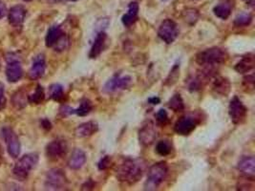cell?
<instances>
[{"mask_svg": "<svg viewBox=\"0 0 255 191\" xmlns=\"http://www.w3.org/2000/svg\"><path fill=\"white\" fill-rule=\"evenodd\" d=\"M27 15V10L23 5H16L9 11L8 19L11 25L17 27L23 24Z\"/></svg>", "mask_w": 255, "mask_h": 191, "instance_id": "2e32d148", "label": "cell"}, {"mask_svg": "<svg viewBox=\"0 0 255 191\" xmlns=\"http://www.w3.org/2000/svg\"><path fill=\"white\" fill-rule=\"evenodd\" d=\"M253 22V16L251 14L242 13L234 19V25L236 27H247Z\"/></svg>", "mask_w": 255, "mask_h": 191, "instance_id": "f546056e", "label": "cell"}, {"mask_svg": "<svg viewBox=\"0 0 255 191\" xmlns=\"http://www.w3.org/2000/svg\"><path fill=\"white\" fill-rule=\"evenodd\" d=\"M12 103L15 107L23 108L26 105V98H25L24 92H22V91L16 92L12 98Z\"/></svg>", "mask_w": 255, "mask_h": 191, "instance_id": "1f68e13d", "label": "cell"}, {"mask_svg": "<svg viewBox=\"0 0 255 191\" xmlns=\"http://www.w3.org/2000/svg\"><path fill=\"white\" fill-rule=\"evenodd\" d=\"M199 18V12L194 8H188L184 12V19L190 25H194Z\"/></svg>", "mask_w": 255, "mask_h": 191, "instance_id": "4dcf8cb0", "label": "cell"}, {"mask_svg": "<svg viewBox=\"0 0 255 191\" xmlns=\"http://www.w3.org/2000/svg\"><path fill=\"white\" fill-rule=\"evenodd\" d=\"M46 70V60L43 55H36L33 60L32 67L29 72L30 79L33 81L39 80L45 73Z\"/></svg>", "mask_w": 255, "mask_h": 191, "instance_id": "9a60e30c", "label": "cell"}, {"mask_svg": "<svg viewBox=\"0 0 255 191\" xmlns=\"http://www.w3.org/2000/svg\"><path fill=\"white\" fill-rule=\"evenodd\" d=\"M98 131L99 124L94 121H90L80 124L75 130V135L78 138H88L96 134Z\"/></svg>", "mask_w": 255, "mask_h": 191, "instance_id": "ac0fdd59", "label": "cell"}, {"mask_svg": "<svg viewBox=\"0 0 255 191\" xmlns=\"http://www.w3.org/2000/svg\"><path fill=\"white\" fill-rule=\"evenodd\" d=\"M244 83L247 84V86L250 87L252 89H254L255 87V76L254 75H251V76H248L244 79Z\"/></svg>", "mask_w": 255, "mask_h": 191, "instance_id": "74e56055", "label": "cell"}, {"mask_svg": "<svg viewBox=\"0 0 255 191\" xmlns=\"http://www.w3.org/2000/svg\"><path fill=\"white\" fill-rule=\"evenodd\" d=\"M228 58L227 53L219 47H212L198 53L196 62L203 67L213 68L217 65L225 63Z\"/></svg>", "mask_w": 255, "mask_h": 191, "instance_id": "7a4b0ae2", "label": "cell"}, {"mask_svg": "<svg viewBox=\"0 0 255 191\" xmlns=\"http://www.w3.org/2000/svg\"><path fill=\"white\" fill-rule=\"evenodd\" d=\"M67 149V142L64 139H55L47 144L45 152L49 159L58 160L66 155Z\"/></svg>", "mask_w": 255, "mask_h": 191, "instance_id": "8fae6325", "label": "cell"}, {"mask_svg": "<svg viewBox=\"0 0 255 191\" xmlns=\"http://www.w3.org/2000/svg\"><path fill=\"white\" fill-rule=\"evenodd\" d=\"M41 126L45 129V130H50L52 128V123L48 119H43L41 120Z\"/></svg>", "mask_w": 255, "mask_h": 191, "instance_id": "60d3db41", "label": "cell"}, {"mask_svg": "<svg viewBox=\"0 0 255 191\" xmlns=\"http://www.w3.org/2000/svg\"><path fill=\"white\" fill-rule=\"evenodd\" d=\"M73 1H76V0H73Z\"/></svg>", "mask_w": 255, "mask_h": 191, "instance_id": "f6af8a7d", "label": "cell"}, {"mask_svg": "<svg viewBox=\"0 0 255 191\" xmlns=\"http://www.w3.org/2000/svg\"><path fill=\"white\" fill-rule=\"evenodd\" d=\"M198 123L199 122L197 121L196 118L191 116H185L176 122L174 125V131L178 135L187 136L195 130Z\"/></svg>", "mask_w": 255, "mask_h": 191, "instance_id": "7c38bea8", "label": "cell"}, {"mask_svg": "<svg viewBox=\"0 0 255 191\" xmlns=\"http://www.w3.org/2000/svg\"><path fill=\"white\" fill-rule=\"evenodd\" d=\"M145 164L142 159H125L117 168V179L121 183L134 185L144 172Z\"/></svg>", "mask_w": 255, "mask_h": 191, "instance_id": "6da1fadb", "label": "cell"}, {"mask_svg": "<svg viewBox=\"0 0 255 191\" xmlns=\"http://www.w3.org/2000/svg\"><path fill=\"white\" fill-rule=\"evenodd\" d=\"M44 100H45V92L43 87L39 84L35 88L34 93L28 96L27 98V101L33 105H40L43 103Z\"/></svg>", "mask_w": 255, "mask_h": 191, "instance_id": "484cf974", "label": "cell"}, {"mask_svg": "<svg viewBox=\"0 0 255 191\" xmlns=\"http://www.w3.org/2000/svg\"><path fill=\"white\" fill-rule=\"evenodd\" d=\"M111 163H112L111 157L108 156V155L102 157V159L100 160V162L98 163V168H99V170H101V171L106 170L107 168L110 167Z\"/></svg>", "mask_w": 255, "mask_h": 191, "instance_id": "e575fe53", "label": "cell"}, {"mask_svg": "<svg viewBox=\"0 0 255 191\" xmlns=\"http://www.w3.org/2000/svg\"><path fill=\"white\" fill-rule=\"evenodd\" d=\"M68 185V180L63 170L59 168H53L46 174L45 189L47 191H61Z\"/></svg>", "mask_w": 255, "mask_h": 191, "instance_id": "5b68a950", "label": "cell"}, {"mask_svg": "<svg viewBox=\"0 0 255 191\" xmlns=\"http://www.w3.org/2000/svg\"><path fill=\"white\" fill-rule=\"evenodd\" d=\"M169 174V166L166 163H157L150 166L147 180L144 184L145 191H156L167 179Z\"/></svg>", "mask_w": 255, "mask_h": 191, "instance_id": "277c9868", "label": "cell"}, {"mask_svg": "<svg viewBox=\"0 0 255 191\" xmlns=\"http://www.w3.org/2000/svg\"><path fill=\"white\" fill-rule=\"evenodd\" d=\"M148 103L151 105H157L161 103V100L158 97H152V98L148 99Z\"/></svg>", "mask_w": 255, "mask_h": 191, "instance_id": "b9f144b4", "label": "cell"}, {"mask_svg": "<svg viewBox=\"0 0 255 191\" xmlns=\"http://www.w3.org/2000/svg\"><path fill=\"white\" fill-rule=\"evenodd\" d=\"M239 171L246 178L255 179V159L254 156H244L240 159L237 165Z\"/></svg>", "mask_w": 255, "mask_h": 191, "instance_id": "5bb4252c", "label": "cell"}, {"mask_svg": "<svg viewBox=\"0 0 255 191\" xmlns=\"http://www.w3.org/2000/svg\"><path fill=\"white\" fill-rule=\"evenodd\" d=\"M74 110L73 108L69 107V106H64L60 109V113L63 115V116H70V115H73L74 114Z\"/></svg>", "mask_w": 255, "mask_h": 191, "instance_id": "f35d334b", "label": "cell"}, {"mask_svg": "<svg viewBox=\"0 0 255 191\" xmlns=\"http://www.w3.org/2000/svg\"><path fill=\"white\" fill-rule=\"evenodd\" d=\"M230 82L227 79L219 77L214 81L212 90L217 95H220L222 97H227L230 92Z\"/></svg>", "mask_w": 255, "mask_h": 191, "instance_id": "603a6c76", "label": "cell"}, {"mask_svg": "<svg viewBox=\"0 0 255 191\" xmlns=\"http://www.w3.org/2000/svg\"><path fill=\"white\" fill-rule=\"evenodd\" d=\"M169 107L174 112H181L185 109V104L180 94H175L169 102Z\"/></svg>", "mask_w": 255, "mask_h": 191, "instance_id": "83f0119b", "label": "cell"}, {"mask_svg": "<svg viewBox=\"0 0 255 191\" xmlns=\"http://www.w3.org/2000/svg\"><path fill=\"white\" fill-rule=\"evenodd\" d=\"M4 92H5V86L2 82H0V110H2L5 107V104H6Z\"/></svg>", "mask_w": 255, "mask_h": 191, "instance_id": "d590c367", "label": "cell"}, {"mask_svg": "<svg viewBox=\"0 0 255 191\" xmlns=\"http://www.w3.org/2000/svg\"><path fill=\"white\" fill-rule=\"evenodd\" d=\"M39 156L36 153H29L21 157L13 167V174L18 181H25L36 166Z\"/></svg>", "mask_w": 255, "mask_h": 191, "instance_id": "3957f363", "label": "cell"}, {"mask_svg": "<svg viewBox=\"0 0 255 191\" xmlns=\"http://www.w3.org/2000/svg\"><path fill=\"white\" fill-rule=\"evenodd\" d=\"M1 132H2L3 138L6 141L7 149H8L10 156L16 159L19 156L20 151H21L20 141H19L16 132L11 127H8V126L2 128Z\"/></svg>", "mask_w": 255, "mask_h": 191, "instance_id": "30bf717a", "label": "cell"}, {"mask_svg": "<svg viewBox=\"0 0 255 191\" xmlns=\"http://www.w3.org/2000/svg\"><path fill=\"white\" fill-rule=\"evenodd\" d=\"M172 149H173V145L170 139H162L156 145L157 154H159L160 156L162 157L170 155L172 152Z\"/></svg>", "mask_w": 255, "mask_h": 191, "instance_id": "d4e9b609", "label": "cell"}, {"mask_svg": "<svg viewBox=\"0 0 255 191\" xmlns=\"http://www.w3.org/2000/svg\"><path fill=\"white\" fill-rule=\"evenodd\" d=\"M64 35L63 30L60 26L55 25L50 27V29L47 32V35L45 37V44L47 47H54L57 42L61 38V36Z\"/></svg>", "mask_w": 255, "mask_h": 191, "instance_id": "44dd1931", "label": "cell"}, {"mask_svg": "<svg viewBox=\"0 0 255 191\" xmlns=\"http://www.w3.org/2000/svg\"><path fill=\"white\" fill-rule=\"evenodd\" d=\"M133 79L131 76L115 75L105 82L103 86V92L107 94H112V93H116L121 90L127 89L131 85Z\"/></svg>", "mask_w": 255, "mask_h": 191, "instance_id": "ba28073f", "label": "cell"}, {"mask_svg": "<svg viewBox=\"0 0 255 191\" xmlns=\"http://www.w3.org/2000/svg\"><path fill=\"white\" fill-rule=\"evenodd\" d=\"M231 4L229 2H222L213 8V13L217 18L226 20L231 14Z\"/></svg>", "mask_w": 255, "mask_h": 191, "instance_id": "cb8c5ba5", "label": "cell"}, {"mask_svg": "<svg viewBox=\"0 0 255 191\" xmlns=\"http://www.w3.org/2000/svg\"><path fill=\"white\" fill-rule=\"evenodd\" d=\"M156 138H157V131L155 129L153 122H147L144 123L139 131L140 142L144 146H148L153 143Z\"/></svg>", "mask_w": 255, "mask_h": 191, "instance_id": "4fadbf2b", "label": "cell"}, {"mask_svg": "<svg viewBox=\"0 0 255 191\" xmlns=\"http://www.w3.org/2000/svg\"><path fill=\"white\" fill-rule=\"evenodd\" d=\"M255 68V55L249 54L242 57V59L235 65V70L239 74H246Z\"/></svg>", "mask_w": 255, "mask_h": 191, "instance_id": "7402d4cb", "label": "cell"}, {"mask_svg": "<svg viewBox=\"0 0 255 191\" xmlns=\"http://www.w3.org/2000/svg\"><path fill=\"white\" fill-rule=\"evenodd\" d=\"M55 1H62V0H55Z\"/></svg>", "mask_w": 255, "mask_h": 191, "instance_id": "ee69618b", "label": "cell"}, {"mask_svg": "<svg viewBox=\"0 0 255 191\" xmlns=\"http://www.w3.org/2000/svg\"><path fill=\"white\" fill-rule=\"evenodd\" d=\"M95 186H96V184L94 183V181L92 179H89L83 185L82 190L83 191H91V190H94Z\"/></svg>", "mask_w": 255, "mask_h": 191, "instance_id": "8d00e7d4", "label": "cell"}, {"mask_svg": "<svg viewBox=\"0 0 255 191\" xmlns=\"http://www.w3.org/2000/svg\"><path fill=\"white\" fill-rule=\"evenodd\" d=\"M106 41H107V35L104 31H101L97 34V36L94 40V43L91 47V50L89 53V57L94 59L97 58L99 55H101L105 47H106Z\"/></svg>", "mask_w": 255, "mask_h": 191, "instance_id": "e0dca14e", "label": "cell"}, {"mask_svg": "<svg viewBox=\"0 0 255 191\" xmlns=\"http://www.w3.org/2000/svg\"><path fill=\"white\" fill-rule=\"evenodd\" d=\"M23 1H25V2H30V1H32V0H23Z\"/></svg>", "mask_w": 255, "mask_h": 191, "instance_id": "7bdbcfd3", "label": "cell"}, {"mask_svg": "<svg viewBox=\"0 0 255 191\" xmlns=\"http://www.w3.org/2000/svg\"><path fill=\"white\" fill-rule=\"evenodd\" d=\"M49 96L52 100L56 102H60L64 97L63 86L59 83L52 84L51 86L49 87Z\"/></svg>", "mask_w": 255, "mask_h": 191, "instance_id": "4316f807", "label": "cell"}, {"mask_svg": "<svg viewBox=\"0 0 255 191\" xmlns=\"http://www.w3.org/2000/svg\"><path fill=\"white\" fill-rule=\"evenodd\" d=\"M179 77H180V65L175 64L173 66V68L170 71V75H169V77L167 79V82H166V84L167 85H173L177 82Z\"/></svg>", "mask_w": 255, "mask_h": 191, "instance_id": "d6a6232c", "label": "cell"}, {"mask_svg": "<svg viewBox=\"0 0 255 191\" xmlns=\"http://www.w3.org/2000/svg\"><path fill=\"white\" fill-rule=\"evenodd\" d=\"M138 14H139V4L135 1L131 2L128 5L127 13L123 15V17L121 18L122 24L127 28L131 27L138 19Z\"/></svg>", "mask_w": 255, "mask_h": 191, "instance_id": "ffe728a7", "label": "cell"}, {"mask_svg": "<svg viewBox=\"0 0 255 191\" xmlns=\"http://www.w3.org/2000/svg\"><path fill=\"white\" fill-rule=\"evenodd\" d=\"M6 78L9 82L16 83L23 77V69L20 60L15 53H9L6 55Z\"/></svg>", "mask_w": 255, "mask_h": 191, "instance_id": "8992f818", "label": "cell"}, {"mask_svg": "<svg viewBox=\"0 0 255 191\" xmlns=\"http://www.w3.org/2000/svg\"><path fill=\"white\" fill-rule=\"evenodd\" d=\"M86 154L81 148H76L72 152V155L68 161V166L73 170L81 169L86 163Z\"/></svg>", "mask_w": 255, "mask_h": 191, "instance_id": "d6986e66", "label": "cell"}, {"mask_svg": "<svg viewBox=\"0 0 255 191\" xmlns=\"http://www.w3.org/2000/svg\"><path fill=\"white\" fill-rule=\"evenodd\" d=\"M158 35L167 44L173 43L179 35V28L177 23L170 18L165 19L159 27Z\"/></svg>", "mask_w": 255, "mask_h": 191, "instance_id": "52a82bcc", "label": "cell"}, {"mask_svg": "<svg viewBox=\"0 0 255 191\" xmlns=\"http://www.w3.org/2000/svg\"><path fill=\"white\" fill-rule=\"evenodd\" d=\"M228 114L231 122L234 124H241L245 122L248 115V108L242 103L238 97H233L228 106Z\"/></svg>", "mask_w": 255, "mask_h": 191, "instance_id": "9c48e42d", "label": "cell"}, {"mask_svg": "<svg viewBox=\"0 0 255 191\" xmlns=\"http://www.w3.org/2000/svg\"><path fill=\"white\" fill-rule=\"evenodd\" d=\"M7 7H6V4L0 0V19L4 18L6 15H7Z\"/></svg>", "mask_w": 255, "mask_h": 191, "instance_id": "ab89813d", "label": "cell"}, {"mask_svg": "<svg viewBox=\"0 0 255 191\" xmlns=\"http://www.w3.org/2000/svg\"><path fill=\"white\" fill-rule=\"evenodd\" d=\"M156 120L157 122L160 124V125H166L168 122H169V114L168 112L165 110V109H160L156 115Z\"/></svg>", "mask_w": 255, "mask_h": 191, "instance_id": "836d02e7", "label": "cell"}, {"mask_svg": "<svg viewBox=\"0 0 255 191\" xmlns=\"http://www.w3.org/2000/svg\"><path fill=\"white\" fill-rule=\"evenodd\" d=\"M92 110H93L92 103L89 100L85 99L82 102V104L80 105V106L77 109L74 110V114H76V115H78L80 117H85V116L89 115Z\"/></svg>", "mask_w": 255, "mask_h": 191, "instance_id": "f1b7e54d", "label": "cell"}]
</instances>
